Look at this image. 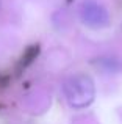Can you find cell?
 <instances>
[{
    "label": "cell",
    "instance_id": "1",
    "mask_svg": "<svg viewBox=\"0 0 122 124\" xmlns=\"http://www.w3.org/2000/svg\"><path fill=\"white\" fill-rule=\"evenodd\" d=\"M63 93L67 104L72 108L81 110L92 104L95 97V85L91 76L85 72H75L63 83Z\"/></svg>",
    "mask_w": 122,
    "mask_h": 124
},
{
    "label": "cell",
    "instance_id": "2",
    "mask_svg": "<svg viewBox=\"0 0 122 124\" xmlns=\"http://www.w3.org/2000/svg\"><path fill=\"white\" fill-rule=\"evenodd\" d=\"M78 14L83 24L91 28H105L110 25V13L97 0H83Z\"/></svg>",
    "mask_w": 122,
    "mask_h": 124
}]
</instances>
